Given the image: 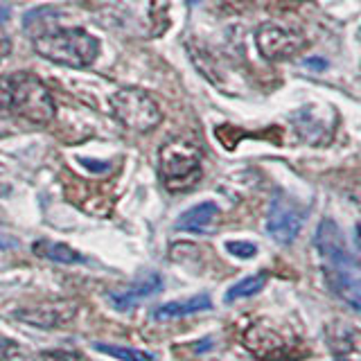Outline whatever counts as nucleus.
<instances>
[{
	"label": "nucleus",
	"mask_w": 361,
	"mask_h": 361,
	"mask_svg": "<svg viewBox=\"0 0 361 361\" xmlns=\"http://www.w3.org/2000/svg\"><path fill=\"white\" fill-rule=\"evenodd\" d=\"M314 240L323 259L327 262L325 267H353V255H350L345 246L343 233L332 219H325L319 224V231H316Z\"/></svg>",
	"instance_id": "6e6552de"
},
{
	"label": "nucleus",
	"mask_w": 361,
	"mask_h": 361,
	"mask_svg": "<svg viewBox=\"0 0 361 361\" xmlns=\"http://www.w3.org/2000/svg\"><path fill=\"white\" fill-rule=\"evenodd\" d=\"M278 3H280L282 7H300V5L307 3V0H278Z\"/></svg>",
	"instance_id": "b1692460"
},
{
	"label": "nucleus",
	"mask_w": 361,
	"mask_h": 361,
	"mask_svg": "<svg viewBox=\"0 0 361 361\" xmlns=\"http://www.w3.org/2000/svg\"><path fill=\"white\" fill-rule=\"evenodd\" d=\"M9 246H11V242L7 240V237L0 235V248H9Z\"/></svg>",
	"instance_id": "a878e982"
},
{
	"label": "nucleus",
	"mask_w": 361,
	"mask_h": 361,
	"mask_svg": "<svg viewBox=\"0 0 361 361\" xmlns=\"http://www.w3.org/2000/svg\"><path fill=\"white\" fill-rule=\"evenodd\" d=\"M161 287H163L161 276H158V274H147L140 282H135V285H133V287H129L127 291L109 293V300H111V305H113V307H116V310L127 312V310L135 307V305H138L140 300L149 298L152 293L161 291Z\"/></svg>",
	"instance_id": "f8f14e48"
},
{
	"label": "nucleus",
	"mask_w": 361,
	"mask_h": 361,
	"mask_svg": "<svg viewBox=\"0 0 361 361\" xmlns=\"http://www.w3.org/2000/svg\"><path fill=\"white\" fill-rule=\"evenodd\" d=\"M325 336L336 361H361V327L338 321L327 327Z\"/></svg>",
	"instance_id": "9d476101"
},
{
	"label": "nucleus",
	"mask_w": 361,
	"mask_h": 361,
	"mask_svg": "<svg viewBox=\"0 0 361 361\" xmlns=\"http://www.w3.org/2000/svg\"><path fill=\"white\" fill-rule=\"evenodd\" d=\"M226 3H235V0H226ZM242 3H248V0H242Z\"/></svg>",
	"instance_id": "cd10ccee"
},
{
	"label": "nucleus",
	"mask_w": 361,
	"mask_h": 361,
	"mask_svg": "<svg viewBox=\"0 0 361 361\" xmlns=\"http://www.w3.org/2000/svg\"><path fill=\"white\" fill-rule=\"evenodd\" d=\"M37 361H86L79 355H71V353H43L39 355Z\"/></svg>",
	"instance_id": "aec40b11"
},
{
	"label": "nucleus",
	"mask_w": 361,
	"mask_h": 361,
	"mask_svg": "<svg viewBox=\"0 0 361 361\" xmlns=\"http://www.w3.org/2000/svg\"><path fill=\"white\" fill-rule=\"evenodd\" d=\"M14 343L9 341V338H5V336H0V361H7L9 359V355L14 353Z\"/></svg>",
	"instance_id": "412c9836"
},
{
	"label": "nucleus",
	"mask_w": 361,
	"mask_h": 361,
	"mask_svg": "<svg viewBox=\"0 0 361 361\" xmlns=\"http://www.w3.org/2000/svg\"><path fill=\"white\" fill-rule=\"evenodd\" d=\"M34 50L43 59L54 61L68 68H88L97 59L99 43L88 32L73 27V30H52L43 32L34 39Z\"/></svg>",
	"instance_id": "f257e3e1"
},
{
	"label": "nucleus",
	"mask_w": 361,
	"mask_h": 361,
	"mask_svg": "<svg viewBox=\"0 0 361 361\" xmlns=\"http://www.w3.org/2000/svg\"><path fill=\"white\" fill-rule=\"evenodd\" d=\"M11 77L9 113L25 118L34 124H48L54 118V99L39 77L30 73H16Z\"/></svg>",
	"instance_id": "7ed1b4c3"
},
{
	"label": "nucleus",
	"mask_w": 361,
	"mask_h": 361,
	"mask_svg": "<svg viewBox=\"0 0 361 361\" xmlns=\"http://www.w3.org/2000/svg\"><path fill=\"white\" fill-rule=\"evenodd\" d=\"M9 99H11V77L0 75V116L9 113Z\"/></svg>",
	"instance_id": "6ab92c4d"
},
{
	"label": "nucleus",
	"mask_w": 361,
	"mask_h": 361,
	"mask_svg": "<svg viewBox=\"0 0 361 361\" xmlns=\"http://www.w3.org/2000/svg\"><path fill=\"white\" fill-rule=\"evenodd\" d=\"M158 176L169 192H185L201 178V152L188 140H169L158 152Z\"/></svg>",
	"instance_id": "f03ea898"
},
{
	"label": "nucleus",
	"mask_w": 361,
	"mask_h": 361,
	"mask_svg": "<svg viewBox=\"0 0 361 361\" xmlns=\"http://www.w3.org/2000/svg\"><path fill=\"white\" fill-rule=\"evenodd\" d=\"M323 278L338 300L361 312V278L353 267H323Z\"/></svg>",
	"instance_id": "1a4fd4ad"
},
{
	"label": "nucleus",
	"mask_w": 361,
	"mask_h": 361,
	"mask_svg": "<svg viewBox=\"0 0 361 361\" xmlns=\"http://www.w3.org/2000/svg\"><path fill=\"white\" fill-rule=\"evenodd\" d=\"M201 0H188V5H199Z\"/></svg>",
	"instance_id": "bb28decb"
},
{
	"label": "nucleus",
	"mask_w": 361,
	"mask_h": 361,
	"mask_svg": "<svg viewBox=\"0 0 361 361\" xmlns=\"http://www.w3.org/2000/svg\"><path fill=\"white\" fill-rule=\"evenodd\" d=\"M9 52H11V41H9L7 37H3V34H0V61H3Z\"/></svg>",
	"instance_id": "4be33fe9"
},
{
	"label": "nucleus",
	"mask_w": 361,
	"mask_h": 361,
	"mask_svg": "<svg viewBox=\"0 0 361 361\" xmlns=\"http://www.w3.org/2000/svg\"><path fill=\"white\" fill-rule=\"evenodd\" d=\"M226 251H228L233 257H240V259H248L257 253V246L251 242H226Z\"/></svg>",
	"instance_id": "a211bd4d"
},
{
	"label": "nucleus",
	"mask_w": 361,
	"mask_h": 361,
	"mask_svg": "<svg viewBox=\"0 0 361 361\" xmlns=\"http://www.w3.org/2000/svg\"><path fill=\"white\" fill-rule=\"evenodd\" d=\"M255 43H257V50L262 52V56L269 61L293 59V56L305 48V39L296 30L276 25V23H264L255 34Z\"/></svg>",
	"instance_id": "0eeeda50"
},
{
	"label": "nucleus",
	"mask_w": 361,
	"mask_h": 361,
	"mask_svg": "<svg viewBox=\"0 0 361 361\" xmlns=\"http://www.w3.org/2000/svg\"><path fill=\"white\" fill-rule=\"evenodd\" d=\"M75 316V305H50V307H37V310H18L16 319L25 321L37 327H56L71 321Z\"/></svg>",
	"instance_id": "ddd939ff"
},
{
	"label": "nucleus",
	"mask_w": 361,
	"mask_h": 361,
	"mask_svg": "<svg viewBox=\"0 0 361 361\" xmlns=\"http://www.w3.org/2000/svg\"><path fill=\"white\" fill-rule=\"evenodd\" d=\"M32 251H34V255H37V257L52 259V262H59V264H88V259L82 253H77L75 248L66 246V244L48 242V240L34 242Z\"/></svg>",
	"instance_id": "2eb2a0df"
},
{
	"label": "nucleus",
	"mask_w": 361,
	"mask_h": 361,
	"mask_svg": "<svg viewBox=\"0 0 361 361\" xmlns=\"http://www.w3.org/2000/svg\"><path fill=\"white\" fill-rule=\"evenodd\" d=\"M305 217H307V210L289 199L285 192H278L269 206L267 231L278 244H291L300 233Z\"/></svg>",
	"instance_id": "423d86ee"
},
{
	"label": "nucleus",
	"mask_w": 361,
	"mask_h": 361,
	"mask_svg": "<svg viewBox=\"0 0 361 361\" xmlns=\"http://www.w3.org/2000/svg\"><path fill=\"white\" fill-rule=\"evenodd\" d=\"M93 348L120 361H154L152 353H142L138 348H124V345H111V343H93Z\"/></svg>",
	"instance_id": "f3484780"
},
{
	"label": "nucleus",
	"mask_w": 361,
	"mask_h": 361,
	"mask_svg": "<svg viewBox=\"0 0 361 361\" xmlns=\"http://www.w3.org/2000/svg\"><path fill=\"white\" fill-rule=\"evenodd\" d=\"M219 219V208L217 203L212 201H203L199 206L185 210L183 214L178 217L176 221V228L178 231H188V233H199V235H206L212 233L214 226H217Z\"/></svg>",
	"instance_id": "9b49d317"
},
{
	"label": "nucleus",
	"mask_w": 361,
	"mask_h": 361,
	"mask_svg": "<svg viewBox=\"0 0 361 361\" xmlns=\"http://www.w3.org/2000/svg\"><path fill=\"white\" fill-rule=\"evenodd\" d=\"M212 307V300L208 293H197L188 300H174V302H165L161 307L154 310V319L156 321H167V319H180V316H190L197 312H206Z\"/></svg>",
	"instance_id": "4468645a"
},
{
	"label": "nucleus",
	"mask_w": 361,
	"mask_h": 361,
	"mask_svg": "<svg viewBox=\"0 0 361 361\" xmlns=\"http://www.w3.org/2000/svg\"><path fill=\"white\" fill-rule=\"evenodd\" d=\"M111 109L124 127L138 133L156 129L163 120L161 106L156 99L140 88H122L111 97Z\"/></svg>",
	"instance_id": "20e7f679"
},
{
	"label": "nucleus",
	"mask_w": 361,
	"mask_h": 361,
	"mask_svg": "<svg viewBox=\"0 0 361 361\" xmlns=\"http://www.w3.org/2000/svg\"><path fill=\"white\" fill-rule=\"evenodd\" d=\"M82 163H84V165H88L90 169H93V172H104V169L109 167V163H97V161H88V158H84Z\"/></svg>",
	"instance_id": "5701e85b"
},
{
	"label": "nucleus",
	"mask_w": 361,
	"mask_h": 361,
	"mask_svg": "<svg viewBox=\"0 0 361 361\" xmlns=\"http://www.w3.org/2000/svg\"><path fill=\"white\" fill-rule=\"evenodd\" d=\"M242 343L244 348L251 353L255 359L259 361H287L293 359V350H296V341L289 336L282 334L278 327L267 321L259 319L253 321L251 325L246 327L242 334Z\"/></svg>",
	"instance_id": "39448f33"
},
{
	"label": "nucleus",
	"mask_w": 361,
	"mask_h": 361,
	"mask_svg": "<svg viewBox=\"0 0 361 361\" xmlns=\"http://www.w3.org/2000/svg\"><path fill=\"white\" fill-rule=\"evenodd\" d=\"M269 280V274L267 271H259L255 276H248L244 280H240L237 285H233L228 291H226V302H233V300H240V298H248V296H255L264 289Z\"/></svg>",
	"instance_id": "dca6fc26"
},
{
	"label": "nucleus",
	"mask_w": 361,
	"mask_h": 361,
	"mask_svg": "<svg viewBox=\"0 0 361 361\" xmlns=\"http://www.w3.org/2000/svg\"><path fill=\"white\" fill-rule=\"evenodd\" d=\"M7 18H9V9L7 7H0V25H3V23H7Z\"/></svg>",
	"instance_id": "393cba45"
}]
</instances>
